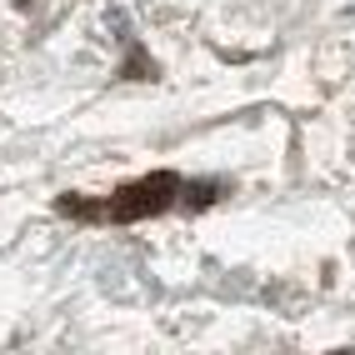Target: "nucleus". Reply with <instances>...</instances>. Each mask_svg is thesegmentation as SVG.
<instances>
[{"label":"nucleus","instance_id":"obj_1","mask_svg":"<svg viewBox=\"0 0 355 355\" xmlns=\"http://www.w3.org/2000/svg\"><path fill=\"white\" fill-rule=\"evenodd\" d=\"M175 175H150V180H135V185H125L121 196H115L110 205H105V216H115V220H135V216H155V210H165L171 205V196H175Z\"/></svg>","mask_w":355,"mask_h":355}]
</instances>
